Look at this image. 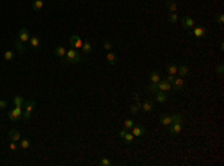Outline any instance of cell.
Returning a JSON list of instances; mask_svg holds the SVG:
<instances>
[{
  "instance_id": "cell-1",
  "label": "cell",
  "mask_w": 224,
  "mask_h": 166,
  "mask_svg": "<svg viewBox=\"0 0 224 166\" xmlns=\"http://www.w3.org/2000/svg\"><path fill=\"white\" fill-rule=\"evenodd\" d=\"M81 61H82V57L78 53V49H75V48L67 49L64 57H63V63L64 65H76V63H81Z\"/></svg>"
},
{
  "instance_id": "cell-2",
  "label": "cell",
  "mask_w": 224,
  "mask_h": 166,
  "mask_svg": "<svg viewBox=\"0 0 224 166\" xmlns=\"http://www.w3.org/2000/svg\"><path fill=\"white\" fill-rule=\"evenodd\" d=\"M22 108H24V109H22V118H24V121H29V120L32 118V112H33V109L36 108V102H34L33 99L25 100V103H24Z\"/></svg>"
},
{
  "instance_id": "cell-3",
  "label": "cell",
  "mask_w": 224,
  "mask_h": 166,
  "mask_svg": "<svg viewBox=\"0 0 224 166\" xmlns=\"http://www.w3.org/2000/svg\"><path fill=\"white\" fill-rule=\"evenodd\" d=\"M8 118L12 121H20L22 118V106H15L14 109L8 112Z\"/></svg>"
},
{
  "instance_id": "cell-4",
  "label": "cell",
  "mask_w": 224,
  "mask_h": 166,
  "mask_svg": "<svg viewBox=\"0 0 224 166\" xmlns=\"http://www.w3.org/2000/svg\"><path fill=\"white\" fill-rule=\"evenodd\" d=\"M30 32H29V29H25V27H22V29H20L18 30V33H17V36H15V39H18V41H21V42H24V44H27L29 42V39H30Z\"/></svg>"
},
{
  "instance_id": "cell-5",
  "label": "cell",
  "mask_w": 224,
  "mask_h": 166,
  "mask_svg": "<svg viewBox=\"0 0 224 166\" xmlns=\"http://www.w3.org/2000/svg\"><path fill=\"white\" fill-rule=\"evenodd\" d=\"M206 34H208V29L203 26H196L191 29V36H194V38H205Z\"/></svg>"
},
{
  "instance_id": "cell-6",
  "label": "cell",
  "mask_w": 224,
  "mask_h": 166,
  "mask_svg": "<svg viewBox=\"0 0 224 166\" xmlns=\"http://www.w3.org/2000/svg\"><path fill=\"white\" fill-rule=\"evenodd\" d=\"M69 44H70V46L72 48H82V44H84V41L81 39V36L79 34H76V33H73L70 38H69Z\"/></svg>"
},
{
  "instance_id": "cell-7",
  "label": "cell",
  "mask_w": 224,
  "mask_h": 166,
  "mask_svg": "<svg viewBox=\"0 0 224 166\" xmlns=\"http://www.w3.org/2000/svg\"><path fill=\"white\" fill-rule=\"evenodd\" d=\"M42 46V41L39 36H30L29 39V48H33V49H41Z\"/></svg>"
},
{
  "instance_id": "cell-8",
  "label": "cell",
  "mask_w": 224,
  "mask_h": 166,
  "mask_svg": "<svg viewBox=\"0 0 224 166\" xmlns=\"http://www.w3.org/2000/svg\"><path fill=\"white\" fill-rule=\"evenodd\" d=\"M181 24L184 26V29H187V30H191L193 27H194V20L188 17V15H185V17H182L181 18Z\"/></svg>"
},
{
  "instance_id": "cell-9",
  "label": "cell",
  "mask_w": 224,
  "mask_h": 166,
  "mask_svg": "<svg viewBox=\"0 0 224 166\" xmlns=\"http://www.w3.org/2000/svg\"><path fill=\"white\" fill-rule=\"evenodd\" d=\"M182 130V123H170L169 124V133L170 135H178Z\"/></svg>"
},
{
  "instance_id": "cell-10",
  "label": "cell",
  "mask_w": 224,
  "mask_h": 166,
  "mask_svg": "<svg viewBox=\"0 0 224 166\" xmlns=\"http://www.w3.org/2000/svg\"><path fill=\"white\" fill-rule=\"evenodd\" d=\"M139 106L144 112H151L154 109V102L153 100H144V103H139Z\"/></svg>"
},
{
  "instance_id": "cell-11",
  "label": "cell",
  "mask_w": 224,
  "mask_h": 166,
  "mask_svg": "<svg viewBox=\"0 0 224 166\" xmlns=\"http://www.w3.org/2000/svg\"><path fill=\"white\" fill-rule=\"evenodd\" d=\"M172 84H173V85H172V89L175 90V91H179V90L184 89V84H185V82H184L182 77H176V78H175V81H173Z\"/></svg>"
},
{
  "instance_id": "cell-12",
  "label": "cell",
  "mask_w": 224,
  "mask_h": 166,
  "mask_svg": "<svg viewBox=\"0 0 224 166\" xmlns=\"http://www.w3.org/2000/svg\"><path fill=\"white\" fill-rule=\"evenodd\" d=\"M158 90H161V91H170L172 90V84L168 82V79H160L158 81Z\"/></svg>"
},
{
  "instance_id": "cell-13",
  "label": "cell",
  "mask_w": 224,
  "mask_h": 166,
  "mask_svg": "<svg viewBox=\"0 0 224 166\" xmlns=\"http://www.w3.org/2000/svg\"><path fill=\"white\" fill-rule=\"evenodd\" d=\"M8 138H9V141H15V142H18V141L21 139V133L18 132L17 129H11V130L8 132Z\"/></svg>"
},
{
  "instance_id": "cell-14",
  "label": "cell",
  "mask_w": 224,
  "mask_h": 166,
  "mask_svg": "<svg viewBox=\"0 0 224 166\" xmlns=\"http://www.w3.org/2000/svg\"><path fill=\"white\" fill-rule=\"evenodd\" d=\"M154 94H156V102H158V103H164V102L168 100V91L158 90V91L154 93Z\"/></svg>"
},
{
  "instance_id": "cell-15",
  "label": "cell",
  "mask_w": 224,
  "mask_h": 166,
  "mask_svg": "<svg viewBox=\"0 0 224 166\" xmlns=\"http://www.w3.org/2000/svg\"><path fill=\"white\" fill-rule=\"evenodd\" d=\"M106 61H108V65H117V61H118V55L115 54V53H112V51H108V54H106Z\"/></svg>"
},
{
  "instance_id": "cell-16",
  "label": "cell",
  "mask_w": 224,
  "mask_h": 166,
  "mask_svg": "<svg viewBox=\"0 0 224 166\" xmlns=\"http://www.w3.org/2000/svg\"><path fill=\"white\" fill-rule=\"evenodd\" d=\"M188 73H190V67L187 66V65H179L176 75H179V77H187Z\"/></svg>"
},
{
  "instance_id": "cell-17",
  "label": "cell",
  "mask_w": 224,
  "mask_h": 166,
  "mask_svg": "<svg viewBox=\"0 0 224 166\" xmlns=\"http://www.w3.org/2000/svg\"><path fill=\"white\" fill-rule=\"evenodd\" d=\"M15 48H17V51L20 54H24L27 51V45L24 44V42H21V41H18V39H15Z\"/></svg>"
},
{
  "instance_id": "cell-18",
  "label": "cell",
  "mask_w": 224,
  "mask_h": 166,
  "mask_svg": "<svg viewBox=\"0 0 224 166\" xmlns=\"http://www.w3.org/2000/svg\"><path fill=\"white\" fill-rule=\"evenodd\" d=\"M132 133H133L134 136H142V135H145V127L134 124L133 127H132Z\"/></svg>"
},
{
  "instance_id": "cell-19",
  "label": "cell",
  "mask_w": 224,
  "mask_h": 166,
  "mask_svg": "<svg viewBox=\"0 0 224 166\" xmlns=\"http://www.w3.org/2000/svg\"><path fill=\"white\" fill-rule=\"evenodd\" d=\"M166 8H168L169 12H176L178 11V5H176L175 0H168V2H166Z\"/></svg>"
},
{
  "instance_id": "cell-20",
  "label": "cell",
  "mask_w": 224,
  "mask_h": 166,
  "mask_svg": "<svg viewBox=\"0 0 224 166\" xmlns=\"http://www.w3.org/2000/svg\"><path fill=\"white\" fill-rule=\"evenodd\" d=\"M160 79H161V75H160V72H158V70H154V72H151V73H149V81H151V82L157 84Z\"/></svg>"
},
{
  "instance_id": "cell-21",
  "label": "cell",
  "mask_w": 224,
  "mask_h": 166,
  "mask_svg": "<svg viewBox=\"0 0 224 166\" xmlns=\"http://www.w3.org/2000/svg\"><path fill=\"white\" fill-rule=\"evenodd\" d=\"M66 51L67 49L64 48V46H56V48H54V54H56L58 58H63L64 54H66Z\"/></svg>"
},
{
  "instance_id": "cell-22",
  "label": "cell",
  "mask_w": 224,
  "mask_h": 166,
  "mask_svg": "<svg viewBox=\"0 0 224 166\" xmlns=\"http://www.w3.org/2000/svg\"><path fill=\"white\" fill-rule=\"evenodd\" d=\"M82 51H84V54L87 55L90 54L91 51H93V45H91V42H88V41H84V44H82V48H81Z\"/></svg>"
},
{
  "instance_id": "cell-23",
  "label": "cell",
  "mask_w": 224,
  "mask_h": 166,
  "mask_svg": "<svg viewBox=\"0 0 224 166\" xmlns=\"http://www.w3.org/2000/svg\"><path fill=\"white\" fill-rule=\"evenodd\" d=\"M160 123H161L163 126H169V124L172 123V117L168 115V114H163V115H160Z\"/></svg>"
},
{
  "instance_id": "cell-24",
  "label": "cell",
  "mask_w": 224,
  "mask_h": 166,
  "mask_svg": "<svg viewBox=\"0 0 224 166\" xmlns=\"http://www.w3.org/2000/svg\"><path fill=\"white\" fill-rule=\"evenodd\" d=\"M168 75H176L178 73V66L176 65H173V63H170V65H168Z\"/></svg>"
},
{
  "instance_id": "cell-25",
  "label": "cell",
  "mask_w": 224,
  "mask_h": 166,
  "mask_svg": "<svg viewBox=\"0 0 224 166\" xmlns=\"http://www.w3.org/2000/svg\"><path fill=\"white\" fill-rule=\"evenodd\" d=\"M24 103H25L24 96H15V97H14V105H15V106H24Z\"/></svg>"
},
{
  "instance_id": "cell-26",
  "label": "cell",
  "mask_w": 224,
  "mask_h": 166,
  "mask_svg": "<svg viewBox=\"0 0 224 166\" xmlns=\"http://www.w3.org/2000/svg\"><path fill=\"white\" fill-rule=\"evenodd\" d=\"M3 58H5L6 61H12V60L15 58V53H14L12 49H8V51H5V54H3Z\"/></svg>"
},
{
  "instance_id": "cell-27",
  "label": "cell",
  "mask_w": 224,
  "mask_h": 166,
  "mask_svg": "<svg viewBox=\"0 0 224 166\" xmlns=\"http://www.w3.org/2000/svg\"><path fill=\"white\" fill-rule=\"evenodd\" d=\"M133 139H134V135L132 132H127L126 135H124V138H123V141L126 142V144L129 145V144H132L133 142Z\"/></svg>"
},
{
  "instance_id": "cell-28",
  "label": "cell",
  "mask_w": 224,
  "mask_h": 166,
  "mask_svg": "<svg viewBox=\"0 0 224 166\" xmlns=\"http://www.w3.org/2000/svg\"><path fill=\"white\" fill-rule=\"evenodd\" d=\"M34 11H41L44 8V0H33V5H32Z\"/></svg>"
},
{
  "instance_id": "cell-29",
  "label": "cell",
  "mask_w": 224,
  "mask_h": 166,
  "mask_svg": "<svg viewBox=\"0 0 224 166\" xmlns=\"http://www.w3.org/2000/svg\"><path fill=\"white\" fill-rule=\"evenodd\" d=\"M168 20H169V22H172V24H175V22L179 21L178 15H176L175 12H169V14H168Z\"/></svg>"
},
{
  "instance_id": "cell-30",
  "label": "cell",
  "mask_w": 224,
  "mask_h": 166,
  "mask_svg": "<svg viewBox=\"0 0 224 166\" xmlns=\"http://www.w3.org/2000/svg\"><path fill=\"white\" fill-rule=\"evenodd\" d=\"M20 148L21 150H29L30 148V141L29 139H20Z\"/></svg>"
},
{
  "instance_id": "cell-31",
  "label": "cell",
  "mask_w": 224,
  "mask_h": 166,
  "mask_svg": "<svg viewBox=\"0 0 224 166\" xmlns=\"http://www.w3.org/2000/svg\"><path fill=\"white\" fill-rule=\"evenodd\" d=\"M134 126V121L132 118H126L124 120V129H127V130H132V127Z\"/></svg>"
},
{
  "instance_id": "cell-32",
  "label": "cell",
  "mask_w": 224,
  "mask_h": 166,
  "mask_svg": "<svg viewBox=\"0 0 224 166\" xmlns=\"http://www.w3.org/2000/svg\"><path fill=\"white\" fill-rule=\"evenodd\" d=\"M141 109V106H139V102L137 103H134V105H130V112H132V115H136L137 112Z\"/></svg>"
},
{
  "instance_id": "cell-33",
  "label": "cell",
  "mask_w": 224,
  "mask_h": 166,
  "mask_svg": "<svg viewBox=\"0 0 224 166\" xmlns=\"http://www.w3.org/2000/svg\"><path fill=\"white\" fill-rule=\"evenodd\" d=\"M170 117H172V123H182V121H184L181 114H172Z\"/></svg>"
},
{
  "instance_id": "cell-34",
  "label": "cell",
  "mask_w": 224,
  "mask_h": 166,
  "mask_svg": "<svg viewBox=\"0 0 224 166\" xmlns=\"http://www.w3.org/2000/svg\"><path fill=\"white\" fill-rule=\"evenodd\" d=\"M148 90H149V93H157V91H158V82H157V84L151 82V85L148 87Z\"/></svg>"
},
{
  "instance_id": "cell-35",
  "label": "cell",
  "mask_w": 224,
  "mask_h": 166,
  "mask_svg": "<svg viewBox=\"0 0 224 166\" xmlns=\"http://www.w3.org/2000/svg\"><path fill=\"white\" fill-rule=\"evenodd\" d=\"M18 148H20V145L17 144L15 141H11V144H9V150H11L12 153H15V151H17Z\"/></svg>"
},
{
  "instance_id": "cell-36",
  "label": "cell",
  "mask_w": 224,
  "mask_h": 166,
  "mask_svg": "<svg viewBox=\"0 0 224 166\" xmlns=\"http://www.w3.org/2000/svg\"><path fill=\"white\" fill-rule=\"evenodd\" d=\"M99 165L100 166H111L112 162L109 159H100V160H99Z\"/></svg>"
},
{
  "instance_id": "cell-37",
  "label": "cell",
  "mask_w": 224,
  "mask_h": 166,
  "mask_svg": "<svg viewBox=\"0 0 224 166\" xmlns=\"http://www.w3.org/2000/svg\"><path fill=\"white\" fill-rule=\"evenodd\" d=\"M215 22L217 24H223L224 22V15L220 12V14H217V17H215Z\"/></svg>"
},
{
  "instance_id": "cell-38",
  "label": "cell",
  "mask_w": 224,
  "mask_h": 166,
  "mask_svg": "<svg viewBox=\"0 0 224 166\" xmlns=\"http://www.w3.org/2000/svg\"><path fill=\"white\" fill-rule=\"evenodd\" d=\"M103 48H105L106 51H111V49H112V44H111V41H105V42H103Z\"/></svg>"
},
{
  "instance_id": "cell-39",
  "label": "cell",
  "mask_w": 224,
  "mask_h": 166,
  "mask_svg": "<svg viewBox=\"0 0 224 166\" xmlns=\"http://www.w3.org/2000/svg\"><path fill=\"white\" fill-rule=\"evenodd\" d=\"M223 72H224V66L220 63L218 66H217V73H220V75H223Z\"/></svg>"
},
{
  "instance_id": "cell-40",
  "label": "cell",
  "mask_w": 224,
  "mask_h": 166,
  "mask_svg": "<svg viewBox=\"0 0 224 166\" xmlns=\"http://www.w3.org/2000/svg\"><path fill=\"white\" fill-rule=\"evenodd\" d=\"M6 106H8V100L0 99V109H2V108H6Z\"/></svg>"
},
{
  "instance_id": "cell-41",
  "label": "cell",
  "mask_w": 224,
  "mask_h": 166,
  "mask_svg": "<svg viewBox=\"0 0 224 166\" xmlns=\"http://www.w3.org/2000/svg\"><path fill=\"white\" fill-rule=\"evenodd\" d=\"M175 78H176V75H168V78H166V79H168V82H170V84H172V82L175 81Z\"/></svg>"
},
{
  "instance_id": "cell-42",
  "label": "cell",
  "mask_w": 224,
  "mask_h": 166,
  "mask_svg": "<svg viewBox=\"0 0 224 166\" xmlns=\"http://www.w3.org/2000/svg\"><path fill=\"white\" fill-rule=\"evenodd\" d=\"M127 132H129L127 129H121V130H120V138L123 139V138H124V135H126V133H127Z\"/></svg>"
},
{
  "instance_id": "cell-43",
  "label": "cell",
  "mask_w": 224,
  "mask_h": 166,
  "mask_svg": "<svg viewBox=\"0 0 224 166\" xmlns=\"http://www.w3.org/2000/svg\"><path fill=\"white\" fill-rule=\"evenodd\" d=\"M133 97H134V100H136V102H139V94H137V93H134Z\"/></svg>"
}]
</instances>
